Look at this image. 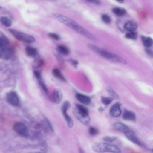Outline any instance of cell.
<instances>
[{"label":"cell","instance_id":"cell-1","mask_svg":"<svg viewBox=\"0 0 153 153\" xmlns=\"http://www.w3.org/2000/svg\"><path fill=\"white\" fill-rule=\"evenodd\" d=\"M53 16L57 20L86 38L91 40H96V38L93 35L72 20L57 13L53 14Z\"/></svg>","mask_w":153,"mask_h":153},{"label":"cell","instance_id":"cell-2","mask_svg":"<svg viewBox=\"0 0 153 153\" xmlns=\"http://www.w3.org/2000/svg\"><path fill=\"white\" fill-rule=\"evenodd\" d=\"M87 46L97 54L111 61L123 64L126 63V61L121 57L104 49L90 43L88 44Z\"/></svg>","mask_w":153,"mask_h":153},{"label":"cell","instance_id":"cell-3","mask_svg":"<svg viewBox=\"0 0 153 153\" xmlns=\"http://www.w3.org/2000/svg\"><path fill=\"white\" fill-rule=\"evenodd\" d=\"M73 113L76 118L82 123L88 125L90 122L88 110L85 106L76 104L73 109Z\"/></svg>","mask_w":153,"mask_h":153},{"label":"cell","instance_id":"cell-4","mask_svg":"<svg viewBox=\"0 0 153 153\" xmlns=\"http://www.w3.org/2000/svg\"><path fill=\"white\" fill-rule=\"evenodd\" d=\"M92 149L97 153L110 152L119 153L121 150L117 146L106 142H98L94 143L92 146Z\"/></svg>","mask_w":153,"mask_h":153},{"label":"cell","instance_id":"cell-5","mask_svg":"<svg viewBox=\"0 0 153 153\" xmlns=\"http://www.w3.org/2000/svg\"><path fill=\"white\" fill-rule=\"evenodd\" d=\"M9 32L17 40L28 43H33L35 41L32 36L14 29H10Z\"/></svg>","mask_w":153,"mask_h":153},{"label":"cell","instance_id":"cell-6","mask_svg":"<svg viewBox=\"0 0 153 153\" xmlns=\"http://www.w3.org/2000/svg\"><path fill=\"white\" fill-rule=\"evenodd\" d=\"M71 103L68 101H65L62 104L61 107V111L66 121L67 125L69 128L72 127L74 122L72 118L68 114L67 111L71 107Z\"/></svg>","mask_w":153,"mask_h":153},{"label":"cell","instance_id":"cell-7","mask_svg":"<svg viewBox=\"0 0 153 153\" xmlns=\"http://www.w3.org/2000/svg\"><path fill=\"white\" fill-rule=\"evenodd\" d=\"M13 128L15 132L22 136L26 137L28 135V128L24 123L21 122L15 123L13 126Z\"/></svg>","mask_w":153,"mask_h":153},{"label":"cell","instance_id":"cell-8","mask_svg":"<svg viewBox=\"0 0 153 153\" xmlns=\"http://www.w3.org/2000/svg\"><path fill=\"white\" fill-rule=\"evenodd\" d=\"M62 98V94L60 90L56 89L51 92L49 96V99L52 102L58 104L61 102Z\"/></svg>","mask_w":153,"mask_h":153},{"label":"cell","instance_id":"cell-9","mask_svg":"<svg viewBox=\"0 0 153 153\" xmlns=\"http://www.w3.org/2000/svg\"><path fill=\"white\" fill-rule=\"evenodd\" d=\"M6 100L7 102L13 106H18L19 104V100L17 94L14 92H11L7 94Z\"/></svg>","mask_w":153,"mask_h":153},{"label":"cell","instance_id":"cell-10","mask_svg":"<svg viewBox=\"0 0 153 153\" xmlns=\"http://www.w3.org/2000/svg\"><path fill=\"white\" fill-rule=\"evenodd\" d=\"M13 49L12 47H6L0 48V57L4 60L9 59L12 56Z\"/></svg>","mask_w":153,"mask_h":153},{"label":"cell","instance_id":"cell-11","mask_svg":"<svg viewBox=\"0 0 153 153\" xmlns=\"http://www.w3.org/2000/svg\"><path fill=\"white\" fill-rule=\"evenodd\" d=\"M121 104L120 102H117L111 107L109 110V114L112 117H119L121 113L120 106Z\"/></svg>","mask_w":153,"mask_h":153},{"label":"cell","instance_id":"cell-12","mask_svg":"<svg viewBox=\"0 0 153 153\" xmlns=\"http://www.w3.org/2000/svg\"><path fill=\"white\" fill-rule=\"evenodd\" d=\"M124 134L127 139L132 142L139 146L141 145L140 142L132 130L130 129Z\"/></svg>","mask_w":153,"mask_h":153},{"label":"cell","instance_id":"cell-13","mask_svg":"<svg viewBox=\"0 0 153 153\" xmlns=\"http://www.w3.org/2000/svg\"><path fill=\"white\" fill-rule=\"evenodd\" d=\"M75 97L79 102L85 105H89L91 102V99L89 97L80 93L76 94Z\"/></svg>","mask_w":153,"mask_h":153},{"label":"cell","instance_id":"cell-14","mask_svg":"<svg viewBox=\"0 0 153 153\" xmlns=\"http://www.w3.org/2000/svg\"><path fill=\"white\" fill-rule=\"evenodd\" d=\"M34 74L36 77L40 85L45 92L47 94L48 92V89L41 76L40 72L38 71H34Z\"/></svg>","mask_w":153,"mask_h":153},{"label":"cell","instance_id":"cell-15","mask_svg":"<svg viewBox=\"0 0 153 153\" xmlns=\"http://www.w3.org/2000/svg\"><path fill=\"white\" fill-rule=\"evenodd\" d=\"M123 117L125 120L134 121L136 120V114L132 111L125 110L123 112Z\"/></svg>","mask_w":153,"mask_h":153},{"label":"cell","instance_id":"cell-16","mask_svg":"<svg viewBox=\"0 0 153 153\" xmlns=\"http://www.w3.org/2000/svg\"><path fill=\"white\" fill-rule=\"evenodd\" d=\"M114 128L116 130L121 131L124 133L128 131L130 128L124 124L119 122H116L113 125Z\"/></svg>","mask_w":153,"mask_h":153},{"label":"cell","instance_id":"cell-17","mask_svg":"<svg viewBox=\"0 0 153 153\" xmlns=\"http://www.w3.org/2000/svg\"><path fill=\"white\" fill-rule=\"evenodd\" d=\"M137 27V24L136 23L132 21L126 22L124 26V29L129 32H134Z\"/></svg>","mask_w":153,"mask_h":153},{"label":"cell","instance_id":"cell-18","mask_svg":"<svg viewBox=\"0 0 153 153\" xmlns=\"http://www.w3.org/2000/svg\"><path fill=\"white\" fill-rule=\"evenodd\" d=\"M25 51L26 54L29 57H34L37 55V50L35 48L27 46L25 48Z\"/></svg>","mask_w":153,"mask_h":153},{"label":"cell","instance_id":"cell-19","mask_svg":"<svg viewBox=\"0 0 153 153\" xmlns=\"http://www.w3.org/2000/svg\"><path fill=\"white\" fill-rule=\"evenodd\" d=\"M53 75L58 79L63 82H65L66 79L60 71L57 68H54L52 70Z\"/></svg>","mask_w":153,"mask_h":153},{"label":"cell","instance_id":"cell-20","mask_svg":"<svg viewBox=\"0 0 153 153\" xmlns=\"http://www.w3.org/2000/svg\"><path fill=\"white\" fill-rule=\"evenodd\" d=\"M141 39L144 46L146 48L151 47L153 44V40L150 37L142 36L141 37Z\"/></svg>","mask_w":153,"mask_h":153},{"label":"cell","instance_id":"cell-21","mask_svg":"<svg viewBox=\"0 0 153 153\" xmlns=\"http://www.w3.org/2000/svg\"><path fill=\"white\" fill-rule=\"evenodd\" d=\"M9 44V40L4 35L1 34L0 37V48L7 47Z\"/></svg>","mask_w":153,"mask_h":153},{"label":"cell","instance_id":"cell-22","mask_svg":"<svg viewBox=\"0 0 153 153\" xmlns=\"http://www.w3.org/2000/svg\"><path fill=\"white\" fill-rule=\"evenodd\" d=\"M57 50L60 53L65 56L68 55L70 52L69 49L63 45H58L57 47Z\"/></svg>","mask_w":153,"mask_h":153},{"label":"cell","instance_id":"cell-23","mask_svg":"<svg viewBox=\"0 0 153 153\" xmlns=\"http://www.w3.org/2000/svg\"><path fill=\"white\" fill-rule=\"evenodd\" d=\"M0 21L1 23L7 27L11 26L12 24V21L6 16H1L0 17Z\"/></svg>","mask_w":153,"mask_h":153},{"label":"cell","instance_id":"cell-24","mask_svg":"<svg viewBox=\"0 0 153 153\" xmlns=\"http://www.w3.org/2000/svg\"><path fill=\"white\" fill-rule=\"evenodd\" d=\"M113 13L117 16H122L126 13V10L124 9L115 7L112 9Z\"/></svg>","mask_w":153,"mask_h":153},{"label":"cell","instance_id":"cell-25","mask_svg":"<svg viewBox=\"0 0 153 153\" xmlns=\"http://www.w3.org/2000/svg\"><path fill=\"white\" fill-rule=\"evenodd\" d=\"M106 90L108 94L111 95L113 98L116 99L119 98V97L118 94L110 86H107L106 87Z\"/></svg>","mask_w":153,"mask_h":153},{"label":"cell","instance_id":"cell-26","mask_svg":"<svg viewBox=\"0 0 153 153\" xmlns=\"http://www.w3.org/2000/svg\"><path fill=\"white\" fill-rule=\"evenodd\" d=\"M118 137L114 136H105L103 138V140L106 143H111L116 140Z\"/></svg>","mask_w":153,"mask_h":153},{"label":"cell","instance_id":"cell-27","mask_svg":"<svg viewBox=\"0 0 153 153\" xmlns=\"http://www.w3.org/2000/svg\"><path fill=\"white\" fill-rule=\"evenodd\" d=\"M44 61L41 58H38L35 59L32 63L33 66L36 68H40L43 65Z\"/></svg>","mask_w":153,"mask_h":153},{"label":"cell","instance_id":"cell-28","mask_svg":"<svg viewBox=\"0 0 153 153\" xmlns=\"http://www.w3.org/2000/svg\"><path fill=\"white\" fill-rule=\"evenodd\" d=\"M113 100V98L102 96L101 97V101L102 103L105 105H109Z\"/></svg>","mask_w":153,"mask_h":153},{"label":"cell","instance_id":"cell-29","mask_svg":"<svg viewBox=\"0 0 153 153\" xmlns=\"http://www.w3.org/2000/svg\"><path fill=\"white\" fill-rule=\"evenodd\" d=\"M125 37L128 39H135L137 38V34L134 31L129 32L126 34Z\"/></svg>","mask_w":153,"mask_h":153},{"label":"cell","instance_id":"cell-30","mask_svg":"<svg viewBox=\"0 0 153 153\" xmlns=\"http://www.w3.org/2000/svg\"><path fill=\"white\" fill-rule=\"evenodd\" d=\"M102 21L106 24L110 23L111 22V19L110 17L107 15L103 14L101 16Z\"/></svg>","mask_w":153,"mask_h":153},{"label":"cell","instance_id":"cell-31","mask_svg":"<svg viewBox=\"0 0 153 153\" xmlns=\"http://www.w3.org/2000/svg\"><path fill=\"white\" fill-rule=\"evenodd\" d=\"M89 132L91 135L94 136L97 134L98 133V131L95 128L91 127L89 128Z\"/></svg>","mask_w":153,"mask_h":153},{"label":"cell","instance_id":"cell-32","mask_svg":"<svg viewBox=\"0 0 153 153\" xmlns=\"http://www.w3.org/2000/svg\"><path fill=\"white\" fill-rule=\"evenodd\" d=\"M48 36L51 38L56 40H59L60 39V37L58 34L54 33H49Z\"/></svg>","mask_w":153,"mask_h":153},{"label":"cell","instance_id":"cell-33","mask_svg":"<svg viewBox=\"0 0 153 153\" xmlns=\"http://www.w3.org/2000/svg\"><path fill=\"white\" fill-rule=\"evenodd\" d=\"M69 60L74 68H77V65L78 64V62L76 60H74L72 59H70Z\"/></svg>","mask_w":153,"mask_h":153},{"label":"cell","instance_id":"cell-34","mask_svg":"<svg viewBox=\"0 0 153 153\" xmlns=\"http://www.w3.org/2000/svg\"><path fill=\"white\" fill-rule=\"evenodd\" d=\"M145 51L147 54L151 57H153V51L152 50L146 48L145 49Z\"/></svg>","mask_w":153,"mask_h":153},{"label":"cell","instance_id":"cell-35","mask_svg":"<svg viewBox=\"0 0 153 153\" xmlns=\"http://www.w3.org/2000/svg\"><path fill=\"white\" fill-rule=\"evenodd\" d=\"M87 1L90 2V3H93L94 4H96L97 5L100 4L101 3L100 1L99 0H88Z\"/></svg>","mask_w":153,"mask_h":153},{"label":"cell","instance_id":"cell-36","mask_svg":"<svg viewBox=\"0 0 153 153\" xmlns=\"http://www.w3.org/2000/svg\"><path fill=\"white\" fill-rule=\"evenodd\" d=\"M98 110L99 112H102L104 110V108L103 107L100 106L99 107Z\"/></svg>","mask_w":153,"mask_h":153},{"label":"cell","instance_id":"cell-37","mask_svg":"<svg viewBox=\"0 0 153 153\" xmlns=\"http://www.w3.org/2000/svg\"><path fill=\"white\" fill-rule=\"evenodd\" d=\"M79 153H85L84 151L81 148H79Z\"/></svg>","mask_w":153,"mask_h":153},{"label":"cell","instance_id":"cell-38","mask_svg":"<svg viewBox=\"0 0 153 153\" xmlns=\"http://www.w3.org/2000/svg\"><path fill=\"white\" fill-rule=\"evenodd\" d=\"M117 1L118 2H120V3H123V2L124 1H123V0H119V1Z\"/></svg>","mask_w":153,"mask_h":153},{"label":"cell","instance_id":"cell-39","mask_svg":"<svg viewBox=\"0 0 153 153\" xmlns=\"http://www.w3.org/2000/svg\"><path fill=\"white\" fill-rule=\"evenodd\" d=\"M35 153H46L45 152H36Z\"/></svg>","mask_w":153,"mask_h":153},{"label":"cell","instance_id":"cell-40","mask_svg":"<svg viewBox=\"0 0 153 153\" xmlns=\"http://www.w3.org/2000/svg\"><path fill=\"white\" fill-rule=\"evenodd\" d=\"M152 152H153V149H152Z\"/></svg>","mask_w":153,"mask_h":153}]
</instances>
